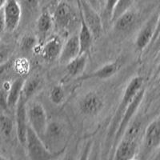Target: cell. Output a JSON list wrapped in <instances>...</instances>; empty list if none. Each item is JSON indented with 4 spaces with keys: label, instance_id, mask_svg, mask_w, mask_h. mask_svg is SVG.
Masks as SVG:
<instances>
[{
    "label": "cell",
    "instance_id": "1",
    "mask_svg": "<svg viewBox=\"0 0 160 160\" xmlns=\"http://www.w3.org/2000/svg\"><path fill=\"white\" fill-rule=\"evenodd\" d=\"M142 84H143V78L142 77L137 76L133 78L130 81L128 85L127 86V88H126L125 91H124L123 95H122V100L120 101L115 115H114L112 119H111L110 128L108 130L107 142L113 140L115 131H116L117 128H118V124H119L120 120H121L122 116L123 115L124 111L128 108V105L130 104L132 98L136 95L137 92L142 88Z\"/></svg>",
    "mask_w": 160,
    "mask_h": 160
},
{
    "label": "cell",
    "instance_id": "2",
    "mask_svg": "<svg viewBox=\"0 0 160 160\" xmlns=\"http://www.w3.org/2000/svg\"><path fill=\"white\" fill-rule=\"evenodd\" d=\"M68 133L61 122L57 121L48 122L42 141L51 152L57 155L62 152L67 144Z\"/></svg>",
    "mask_w": 160,
    "mask_h": 160
},
{
    "label": "cell",
    "instance_id": "3",
    "mask_svg": "<svg viewBox=\"0 0 160 160\" xmlns=\"http://www.w3.org/2000/svg\"><path fill=\"white\" fill-rule=\"evenodd\" d=\"M27 153L31 159H51L55 157V154L48 149L42 139L28 126L26 135L25 146Z\"/></svg>",
    "mask_w": 160,
    "mask_h": 160
},
{
    "label": "cell",
    "instance_id": "4",
    "mask_svg": "<svg viewBox=\"0 0 160 160\" xmlns=\"http://www.w3.org/2000/svg\"><path fill=\"white\" fill-rule=\"evenodd\" d=\"M144 95H145V90L142 88L137 92L136 95L132 98L130 104L128 105V108L124 111L123 115H122V118L120 120L119 124H118V128H117V130L115 131V135H114V138H113L112 140L113 147H114L113 148L114 149H115V146L118 142L120 138H122L125 130L127 129L128 125L131 123V120L134 118V115H135V113L138 111L140 104H141L144 98Z\"/></svg>",
    "mask_w": 160,
    "mask_h": 160
},
{
    "label": "cell",
    "instance_id": "5",
    "mask_svg": "<svg viewBox=\"0 0 160 160\" xmlns=\"http://www.w3.org/2000/svg\"><path fill=\"white\" fill-rule=\"evenodd\" d=\"M27 118L29 127L42 138L48 126V117L42 104L34 102L27 109Z\"/></svg>",
    "mask_w": 160,
    "mask_h": 160
},
{
    "label": "cell",
    "instance_id": "6",
    "mask_svg": "<svg viewBox=\"0 0 160 160\" xmlns=\"http://www.w3.org/2000/svg\"><path fill=\"white\" fill-rule=\"evenodd\" d=\"M5 31L12 32L18 27L22 13L18 0H7L2 7Z\"/></svg>",
    "mask_w": 160,
    "mask_h": 160
},
{
    "label": "cell",
    "instance_id": "7",
    "mask_svg": "<svg viewBox=\"0 0 160 160\" xmlns=\"http://www.w3.org/2000/svg\"><path fill=\"white\" fill-rule=\"evenodd\" d=\"M81 9V17L91 30L94 38H98L102 34V22L96 10L93 8L87 1H81L79 2Z\"/></svg>",
    "mask_w": 160,
    "mask_h": 160
},
{
    "label": "cell",
    "instance_id": "8",
    "mask_svg": "<svg viewBox=\"0 0 160 160\" xmlns=\"http://www.w3.org/2000/svg\"><path fill=\"white\" fill-rule=\"evenodd\" d=\"M142 140V153L145 156L158 149L160 145L159 118L153 120L146 128Z\"/></svg>",
    "mask_w": 160,
    "mask_h": 160
},
{
    "label": "cell",
    "instance_id": "9",
    "mask_svg": "<svg viewBox=\"0 0 160 160\" xmlns=\"http://www.w3.org/2000/svg\"><path fill=\"white\" fill-rule=\"evenodd\" d=\"M159 15L158 14L154 15L138 32L135 40V46L138 51H142L150 43L155 33L158 31Z\"/></svg>",
    "mask_w": 160,
    "mask_h": 160
},
{
    "label": "cell",
    "instance_id": "10",
    "mask_svg": "<svg viewBox=\"0 0 160 160\" xmlns=\"http://www.w3.org/2000/svg\"><path fill=\"white\" fill-rule=\"evenodd\" d=\"M139 140L122 137L116 144L114 158L117 160H130L135 158L138 151Z\"/></svg>",
    "mask_w": 160,
    "mask_h": 160
},
{
    "label": "cell",
    "instance_id": "11",
    "mask_svg": "<svg viewBox=\"0 0 160 160\" xmlns=\"http://www.w3.org/2000/svg\"><path fill=\"white\" fill-rule=\"evenodd\" d=\"M53 22L59 29L67 30L75 21V14L68 3L61 2L56 6L52 15Z\"/></svg>",
    "mask_w": 160,
    "mask_h": 160
},
{
    "label": "cell",
    "instance_id": "12",
    "mask_svg": "<svg viewBox=\"0 0 160 160\" xmlns=\"http://www.w3.org/2000/svg\"><path fill=\"white\" fill-rule=\"evenodd\" d=\"M27 100L20 95L16 104V133L18 139L22 146H25L26 135L28 129V118H27Z\"/></svg>",
    "mask_w": 160,
    "mask_h": 160
},
{
    "label": "cell",
    "instance_id": "13",
    "mask_svg": "<svg viewBox=\"0 0 160 160\" xmlns=\"http://www.w3.org/2000/svg\"><path fill=\"white\" fill-rule=\"evenodd\" d=\"M62 38L58 35H53L46 41L44 45L41 48V55L42 58L48 62H54L58 59L62 51Z\"/></svg>",
    "mask_w": 160,
    "mask_h": 160
},
{
    "label": "cell",
    "instance_id": "14",
    "mask_svg": "<svg viewBox=\"0 0 160 160\" xmlns=\"http://www.w3.org/2000/svg\"><path fill=\"white\" fill-rule=\"evenodd\" d=\"M78 55H80L78 37V34H75L70 36L63 43L58 60L61 63L67 64Z\"/></svg>",
    "mask_w": 160,
    "mask_h": 160
},
{
    "label": "cell",
    "instance_id": "15",
    "mask_svg": "<svg viewBox=\"0 0 160 160\" xmlns=\"http://www.w3.org/2000/svg\"><path fill=\"white\" fill-rule=\"evenodd\" d=\"M80 110L85 115H93L98 112L102 107V101L95 93L90 92L85 95L79 103Z\"/></svg>",
    "mask_w": 160,
    "mask_h": 160
},
{
    "label": "cell",
    "instance_id": "16",
    "mask_svg": "<svg viewBox=\"0 0 160 160\" xmlns=\"http://www.w3.org/2000/svg\"><path fill=\"white\" fill-rule=\"evenodd\" d=\"M80 18H81L80 19V29L78 34V42H79L80 55H81V54H86L91 48L94 36L82 17H80Z\"/></svg>",
    "mask_w": 160,
    "mask_h": 160
},
{
    "label": "cell",
    "instance_id": "17",
    "mask_svg": "<svg viewBox=\"0 0 160 160\" xmlns=\"http://www.w3.org/2000/svg\"><path fill=\"white\" fill-rule=\"evenodd\" d=\"M24 82H25V78L20 77L11 83L7 95V104L8 108H13L16 106L18 98L21 95Z\"/></svg>",
    "mask_w": 160,
    "mask_h": 160
},
{
    "label": "cell",
    "instance_id": "18",
    "mask_svg": "<svg viewBox=\"0 0 160 160\" xmlns=\"http://www.w3.org/2000/svg\"><path fill=\"white\" fill-rule=\"evenodd\" d=\"M87 61H88V58L86 54L78 55L75 58L71 59L66 66V70L68 75L74 77L81 74L87 66Z\"/></svg>",
    "mask_w": 160,
    "mask_h": 160
},
{
    "label": "cell",
    "instance_id": "19",
    "mask_svg": "<svg viewBox=\"0 0 160 160\" xmlns=\"http://www.w3.org/2000/svg\"><path fill=\"white\" fill-rule=\"evenodd\" d=\"M118 70V64L117 62H109L101 67L99 69L83 77L86 78H98V79H107L114 75Z\"/></svg>",
    "mask_w": 160,
    "mask_h": 160
},
{
    "label": "cell",
    "instance_id": "20",
    "mask_svg": "<svg viewBox=\"0 0 160 160\" xmlns=\"http://www.w3.org/2000/svg\"><path fill=\"white\" fill-rule=\"evenodd\" d=\"M54 22H53L52 15L49 11H45L40 14L37 20V30L39 33L40 36L45 38L48 33L51 31Z\"/></svg>",
    "mask_w": 160,
    "mask_h": 160
},
{
    "label": "cell",
    "instance_id": "21",
    "mask_svg": "<svg viewBox=\"0 0 160 160\" xmlns=\"http://www.w3.org/2000/svg\"><path fill=\"white\" fill-rule=\"evenodd\" d=\"M135 19H136L135 13L128 10V11H127L120 15L114 22L115 28H116V30L120 31H127L133 25Z\"/></svg>",
    "mask_w": 160,
    "mask_h": 160
},
{
    "label": "cell",
    "instance_id": "22",
    "mask_svg": "<svg viewBox=\"0 0 160 160\" xmlns=\"http://www.w3.org/2000/svg\"><path fill=\"white\" fill-rule=\"evenodd\" d=\"M40 86V79L38 78H31L26 80L22 87L21 96L23 97L27 101L38 91Z\"/></svg>",
    "mask_w": 160,
    "mask_h": 160
},
{
    "label": "cell",
    "instance_id": "23",
    "mask_svg": "<svg viewBox=\"0 0 160 160\" xmlns=\"http://www.w3.org/2000/svg\"><path fill=\"white\" fill-rule=\"evenodd\" d=\"M135 0H118L111 15V22H115L120 15L130 10Z\"/></svg>",
    "mask_w": 160,
    "mask_h": 160
},
{
    "label": "cell",
    "instance_id": "24",
    "mask_svg": "<svg viewBox=\"0 0 160 160\" xmlns=\"http://www.w3.org/2000/svg\"><path fill=\"white\" fill-rule=\"evenodd\" d=\"M22 13L26 11L28 15H35L38 12L39 8V0H20Z\"/></svg>",
    "mask_w": 160,
    "mask_h": 160
},
{
    "label": "cell",
    "instance_id": "25",
    "mask_svg": "<svg viewBox=\"0 0 160 160\" xmlns=\"http://www.w3.org/2000/svg\"><path fill=\"white\" fill-rule=\"evenodd\" d=\"M37 48V38L31 34H27L21 40V49L25 52H29Z\"/></svg>",
    "mask_w": 160,
    "mask_h": 160
},
{
    "label": "cell",
    "instance_id": "26",
    "mask_svg": "<svg viewBox=\"0 0 160 160\" xmlns=\"http://www.w3.org/2000/svg\"><path fill=\"white\" fill-rule=\"evenodd\" d=\"M65 98L64 91L61 86H55L50 92V99L55 105H59Z\"/></svg>",
    "mask_w": 160,
    "mask_h": 160
},
{
    "label": "cell",
    "instance_id": "27",
    "mask_svg": "<svg viewBox=\"0 0 160 160\" xmlns=\"http://www.w3.org/2000/svg\"><path fill=\"white\" fill-rule=\"evenodd\" d=\"M13 123L10 118L5 115L0 116V131L5 136H10L12 131Z\"/></svg>",
    "mask_w": 160,
    "mask_h": 160
},
{
    "label": "cell",
    "instance_id": "28",
    "mask_svg": "<svg viewBox=\"0 0 160 160\" xmlns=\"http://www.w3.org/2000/svg\"><path fill=\"white\" fill-rule=\"evenodd\" d=\"M12 54V48L8 44L0 43V66L7 63Z\"/></svg>",
    "mask_w": 160,
    "mask_h": 160
},
{
    "label": "cell",
    "instance_id": "29",
    "mask_svg": "<svg viewBox=\"0 0 160 160\" xmlns=\"http://www.w3.org/2000/svg\"><path fill=\"white\" fill-rule=\"evenodd\" d=\"M14 64V69L20 75H25L29 71V62L26 58H18Z\"/></svg>",
    "mask_w": 160,
    "mask_h": 160
},
{
    "label": "cell",
    "instance_id": "30",
    "mask_svg": "<svg viewBox=\"0 0 160 160\" xmlns=\"http://www.w3.org/2000/svg\"><path fill=\"white\" fill-rule=\"evenodd\" d=\"M118 0H105V13L106 15L111 17L113 9L115 8Z\"/></svg>",
    "mask_w": 160,
    "mask_h": 160
},
{
    "label": "cell",
    "instance_id": "31",
    "mask_svg": "<svg viewBox=\"0 0 160 160\" xmlns=\"http://www.w3.org/2000/svg\"><path fill=\"white\" fill-rule=\"evenodd\" d=\"M5 31V22H4L2 9H0V34Z\"/></svg>",
    "mask_w": 160,
    "mask_h": 160
},
{
    "label": "cell",
    "instance_id": "32",
    "mask_svg": "<svg viewBox=\"0 0 160 160\" xmlns=\"http://www.w3.org/2000/svg\"><path fill=\"white\" fill-rule=\"evenodd\" d=\"M88 2L93 8H95V10H96V8H98V6H99V2H98V0H88Z\"/></svg>",
    "mask_w": 160,
    "mask_h": 160
},
{
    "label": "cell",
    "instance_id": "33",
    "mask_svg": "<svg viewBox=\"0 0 160 160\" xmlns=\"http://www.w3.org/2000/svg\"><path fill=\"white\" fill-rule=\"evenodd\" d=\"M6 1H7V0H0V9H2Z\"/></svg>",
    "mask_w": 160,
    "mask_h": 160
},
{
    "label": "cell",
    "instance_id": "34",
    "mask_svg": "<svg viewBox=\"0 0 160 160\" xmlns=\"http://www.w3.org/2000/svg\"><path fill=\"white\" fill-rule=\"evenodd\" d=\"M98 2H99V3H100V2H102V0H98Z\"/></svg>",
    "mask_w": 160,
    "mask_h": 160
}]
</instances>
